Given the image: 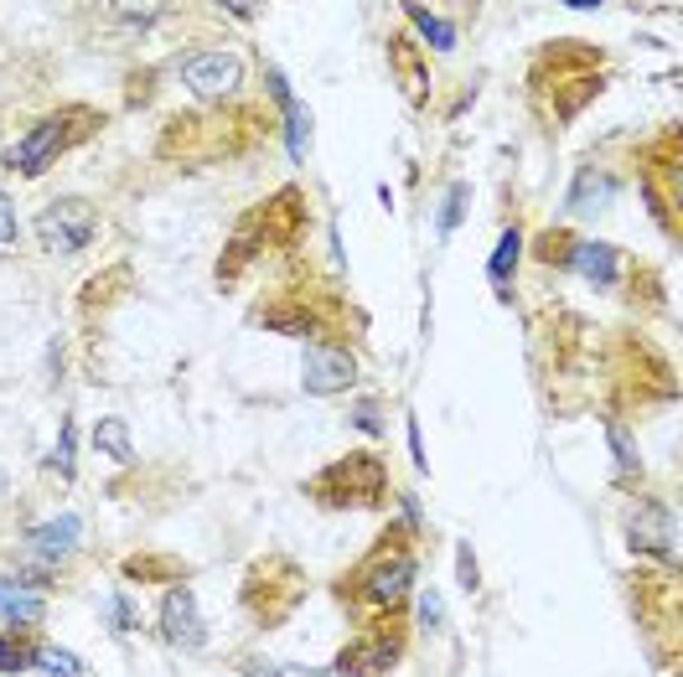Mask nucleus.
I'll return each mask as SVG.
<instances>
[{
    "instance_id": "nucleus-1",
    "label": "nucleus",
    "mask_w": 683,
    "mask_h": 677,
    "mask_svg": "<svg viewBox=\"0 0 683 677\" xmlns=\"http://www.w3.org/2000/svg\"><path fill=\"white\" fill-rule=\"evenodd\" d=\"M414 569H420V559H414V549L405 543V532H388L384 549L373 553L368 564L348 580L352 605H363V610H373V616L399 610V605L409 600V589H414Z\"/></svg>"
},
{
    "instance_id": "nucleus-2",
    "label": "nucleus",
    "mask_w": 683,
    "mask_h": 677,
    "mask_svg": "<svg viewBox=\"0 0 683 677\" xmlns=\"http://www.w3.org/2000/svg\"><path fill=\"white\" fill-rule=\"evenodd\" d=\"M388 477H384V460L368 456V450H352L342 456L337 466H327L316 481H306V492L321 502V507H332V513H363L373 507L378 496H384Z\"/></svg>"
},
{
    "instance_id": "nucleus-3",
    "label": "nucleus",
    "mask_w": 683,
    "mask_h": 677,
    "mask_svg": "<svg viewBox=\"0 0 683 677\" xmlns=\"http://www.w3.org/2000/svg\"><path fill=\"white\" fill-rule=\"evenodd\" d=\"M32 233H37V243L53 259H73V254H83L93 243V233H99V207L83 197H57L37 213Z\"/></svg>"
},
{
    "instance_id": "nucleus-4",
    "label": "nucleus",
    "mask_w": 683,
    "mask_h": 677,
    "mask_svg": "<svg viewBox=\"0 0 683 677\" xmlns=\"http://www.w3.org/2000/svg\"><path fill=\"white\" fill-rule=\"evenodd\" d=\"M73 125H78V110L47 114L42 125H32L16 140V150H11V165H16L21 176H42V171H47V165H53L62 150L73 146Z\"/></svg>"
},
{
    "instance_id": "nucleus-5",
    "label": "nucleus",
    "mask_w": 683,
    "mask_h": 677,
    "mask_svg": "<svg viewBox=\"0 0 683 677\" xmlns=\"http://www.w3.org/2000/svg\"><path fill=\"white\" fill-rule=\"evenodd\" d=\"M182 83L192 99H228L243 83V57L234 47H213V53H186L182 57Z\"/></svg>"
},
{
    "instance_id": "nucleus-6",
    "label": "nucleus",
    "mask_w": 683,
    "mask_h": 677,
    "mask_svg": "<svg viewBox=\"0 0 683 677\" xmlns=\"http://www.w3.org/2000/svg\"><path fill=\"white\" fill-rule=\"evenodd\" d=\"M300 388L311 399H332V393H348L357 388V357L337 342H311L306 357H300Z\"/></svg>"
},
{
    "instance_id": "nucleus-7",
    "label": "nucleus",
    "mask_w": 683,
    "mask_h": 677,
    "mask_svg": "<svg viewBox=\"0 0 683 677\" xmlns=\"http://www.w3.org/2000/svg\"><path fill=\"white\" fill-rule=\"evenodd\" d=\"M627 543H631V553H642V559H663V564H673V553H679V523H673V507H663V502H642V507H631L627 513Z\"/></svg>"
},
{
    "instance_id": "nucleus-8",
    "label": "nucleus",
    "mask_w": 683,
    "mask_h": 677,
    "mask_svg": "<svg viewBox=\"0 0 683 677\" xmlns=\"http://www.w3.org/2000/svg\"><path fill=\"white\" fill-rule=\"evenodd\" d=\"M78 538H83V517L78 513H62V517H53V523H32V528H26V559L53 574L57 564H68L78 553Z\"/></svg>"
},
{
    "instance_id": "nucleus-9",
    "label": "nucleus",
    "mask_w": 683,
    "mask_h": 677,
    "mask_svg": "<svg viewBox=\"0 0 683 677\" xmlns=\"http://www.w3.org/2000/svg\"><path fill=\"white\" fill-rule=\"evenodd\" d=\"M161 636L167 646H182V652H203L207 646V626L197 616V595L186 585H171L161 595Z\"/></svg>"
},
{
    "instance_id": "nucleus-10",
    "label": "nucleus",
    "mask_w": 683,
    "mask_h": 677,
    "mask_svg": "<svg viewBox=\"0 0 683 677\" xmlns=\"http://www.w3.org/2000/svg\"><path fill=\"white\" fill-rule=\"evenodd\" d=\"M565 269H574V275H585L595 285V290H611L616 279H622V269H627V259H622V249H611V243H570V264Z\"/></svg>"
},
{
    "instance_id": "nucleus-11",
    "label": "nucleus",
    "mask_w": 683,
    "mask_h": 677,
    "mask_svg": "<svg viewBox=\"0 0 683 677\" xmlns=\"http://www.w3.org/2000/svg\"><path fill=\"white\" fill-rule=\"evenodd\" d=\"M47 616V600H42V589L21 585L11 574H0V621L11 626H37Z\"/></svg>"
},
{
    "instance_id": "nucleus-12",
    "label": "nucleus",
    "mask_w": 683,
    "mask_h": 677,
    "mask_svg": "<svg viewBox=\"0 0 683 677\" xmlns=\"http://www.w3.org/2000/svg\"><path fill=\"white\" fill-rule=\"evenodd\" d=\"M93 445H99V450H104L110 460H119V466H129V460H135V445H129L125 420H99V424H93Z\"/></svg>"
},
{
    "instance_id": "nucleus-13",
    "label": "nucleus",
    "mask_w": 683,
    "mask_h": 677,
    "mask_svg": "<svg viewBox=\"0 0 683 677\" xmlns=\"http://www.w3.org/2000/svg\"><path fill=\"white\" fill-rule=\"evenodd\" d=\"M32 667H42L47 677H83V657H73L68 646H32Z\"/></svg>"
},
{
    "instance_id": "nucleus-14",
    "label": "nucleus",
    "mask_w": 683,
    "mask_h": 677,
    "mask_svg": "<svg viewBox=\"0 0 683 677\" xmlns=\"http://www.w3.org/2000/svg\"><path fill=\"white\" fill-rule=\"evenodd\" d=\"M517 249H523V233H517V228H508V233H502V243L492 249V264H487V275H492V285H498L502 295H508V279H513V269H517Z\"/></svg>"
},
{
    "instance_id": "nucleus-15",
    "label": "nucleus",
    "mask_w": 683,
    "mask_h": 677,
    "mask_svg": "<svg viewBox=\"0 0 683 677\" xmlns=\"http://www.w3.org/2000/svg\"><path fill=\"white\" fill-rule=\"evenodd\" d=\"M285 150H291V161H306V150H311V110L300 99L285 110Z\"/></svg>"
},
{
    "instance_id": "nucleus-16",
    "label": "nucleus",
    "mask_w": 683,
    "mask_h": 677,
    "mask_svg": "<svg viewBox=\"0 0 683 677\" xmlns=\"http://www.w3.org/2000/svg\"><path fill=\"white\" fill-rule=\"evenodd\" d=\"M409 21L425 32L435 53H456V26H451V21H441L435 11H430V5H409Z\"/></svg>"
},
{
    "instance_id": "nucleus-17",
    "label": "nucleus",
    "mask_w": 683,
    "mask_h": 677,
    "mask_svg": "<svg viewBox=\"0 0 683 677\" xmlns=\"http://www.w3.org/2000/svg\"><path fill=\"white\" fill-rule=\"evenodd\" d=\"M606 439H611V456H616V466H622V477H627V481L642 477V460H637V445H631L627 429H622V424H606Z\"/></svg>"
},
{
    "instance_id": "nucleus-18",
    "label": "nucleus",
    "mask_w": 683,
    "mask_h": 677,
    "mask_svg": "<svg viewBox=\"0 0 683 677\" xmlns=\"http://www.w3.org/2000/svg\"><path fill=\"white\" fill-rule=\"evenodd\" d=\"M73 450H78V429H73V420H62V435H57V450L47 456V466H53V471H57L62 481H73V477H78Z\"/></svg>"
},
{
    "instance_id": "nucleus-19",
    "label": "nucleus",
    "mask_w": 683,
    "mask_h": 677,
    "mask_svg": "<svg viewBox=\"0 0 683 677\" xmlns=\"http://www.w3.org/2000/svg\"><path fill=\"white\" fill-rule=\"evenodd\" d=\"M26 667H32V646H26V636H21V631L0 636V673H26Z\"/></svg>"
},
{
    "instance_id": "nucleus-20",
    "label": "nucleus",
    "mask_w": 683,
    "mask_h": 677,
    "mask_svg": "<svg viewBox=\"0 0 683 677\" xmlns=\"http://www.w3.org/2000/svg\"><path fill=\"white\" fill-rule=\"evenodd\" d=\"M462 213H466V182H456L445 192V207H441V239H451L462 228Z\"/></svg>"
},
{
    "instance_id": "nucleus-21",
    "label": "nucleus",
    "mask_w": 683,
    "mask_h": 677,
    "mask_svg": "<svg viewBox=\"0 0 683 677\" xmlns=\"http://www.w3.org/2000/svg\"><path fill=\"white\" fill-rule=\"evenodd\" d=\"M456 574H462L466 595H477V589H481V569H477V553H471V543H456Z\"/></svg>"
},
{
    "instance_id": "nucleus-22",
    "label": "nucleus",
    "mask_w": 683,
    "mask_h": 677,
    "mask_svg": "<svg viewBox=\"0 0 683 677\" xmlns=\"http://www.w3.org/2000/svg\"><path fill=\"white\" fill-rule=\"evenodd\" d=\"M352 424H357V435H384V414H378V403H357L352 409Z\"/></svg>"
},
{
    "instance_id": "nucleus-23",
    "label": "nucleus",
    "mask_w": 683,
    "mask_h": 677,
    "mask_svg": "<svg viewBox=\"0 0 683 677\" xmlns=\"http://www.w3.org/2000/svg\"><path fill=\"white\" fill-rule=\"evenodd\" d=\"M16 243V202L11 192H0V249H11Z\"/></svg>"
},
{
    "instance_id": "nucleus-24",
    "label": "nucleus",
    "mask_w": 683,
    "mask_h": 677,
    "mask_svg": "<svg viewBox=\"0 0 683 677\" xmlns=\"http://www.w3.org/2000/svg\"><path fill=\"white\" fill-rule=\"evenodd\" d=\"M264 83H270V99H275L280 110H291V104H296V93H291V83H285V73H280V68H270V73H264Z\"/></svg>"
},
{
    "instance_id": "nucleus-25",
    "label": "nucleus",
    "mask_w": 683,
    "mask_h": 677,
    "mask_svg": "<svg viewBox=\"0 0 683 677\" xmlns=\"http://www.w3.org/2000/svg\"><path fill=\"white\" fill-rule=\"evenodd\" d=\"M409 456H414V471H430L425 439H420V420H414V414H409Z\"/></svg>"
},
{
    "instance_id": "nucleus-26",
    "label": "nucleus",
    "mask_w": 683,
    "mask_h": 677,
    "mask_svg": "<svg viewBox=\"0 0 683 677\" xmlns=\"http://www.w3.org/2000/svg\"><path fill=\"white\" fill-rule=\"evenodd\" d=\"M420 626H425V631H441V600H435V595H420Z\"/></svg>"
},
{
    "instance_id": "nucleus-27",
    "label": "nucleus",
    "mask_w": 683,
    "mask_h": 677,
    "mask_svg": "<svg viewBox=\"0 0 683 677\" xmlns=\"http://www.w3.org/2000/svg\"><path fill=\"white\" fill-rule=\"evenodd\" d=\"M110 616H114V626H135V605H129V595H114V605H110Z\"/></svg>"
},
{
    "instance_id": "nucleus-28",
    "label": "nucleus",
    "mask_w": 683,
    "mask_h": 677,
    "mask_svg": "<svg viewBox=\"0 0 683 677\" xmlns=\"http://www.w3.org/2000/svg\"><path fill=\"white\" fill-rule=\"evenodd\" d=\"M243 677H280V667H270V662H249V667H243Z\"/></svg>"
},
{
    "instance_id": "nucleus-29",
    "label": "nucleus",
    "mask_w": 683,
    "mask_h": 677,
    "mask_svg": "<svg viewBox=\"0 0 683 677\" xmlns=\"http://www.w3.org/2000/svg\"><path fill=\"white\" fill-rule=\"evenodd\" d=\"M0 492H5V477H0Z\"/></svg>"
}]
</instances>
